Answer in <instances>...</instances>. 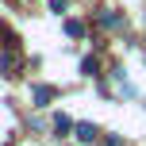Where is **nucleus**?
Listing matches in <instances>:
<instances>
[{
  "label": "nucleus",
  "instance_id": "20e7f679",
  "mask_svg": "<svg viewBox=\"0 0 146 146\" xmlns=\"http://www.w3.org/2000/svg\"><path fill=\"white\" fill-rule=\"evenodd\" d=\"M73 127H77V123H73L69 115H54V131H58V135H69Z\"/></svg>",
  "mask_w": 146,
  "mask_h": 146
},
{
  "label": "nucleus",
  "instance_id": "f03ea898",
  "mask_svg": "<svg viewBox=\"0 0 146 146\" xmlns=\"http://www.w3.org/2000/svg\"><path fill=\"white\" fill-rule=\"evenodd\" d=\"M73 131H77V142H96V135H100L92 123H77Z\"/></svg>",
  "mask_w": 146,
  "mask_h": 146
},
{
  "label": "nucleus",
  "instance_id": "39448f33",
  "mask_svg": "<svg viewBox=\"0 0 146 146\" xmlns=\"http://www.w3.org/2000/svg\"><path fill=\"white\" fill-rule=\"evenodd\" d=\"M66 35H73V38H81V35H85V27H81L77 19H66Z\"/></svg>",
  "mask_w": 146,
  "mask_h": 146
},
{
  "label": "nucleus",
  "instance_id": "423d86ee",
  "mask_svg": "<svg viewBox=\"0 0 146 146\" xmlns=\"http://www.w3.org/2000/svg\"><path fill=\"white\" fill-rule=\"evenodd\" d=\"M96 69H100L96 58H85V62H81V73H85V77H96Z\"/></svg>",
  "mask_w": 146,
  "mask_h": 146
},
{
  "label": "nucleus",
  "instance_id": "f257e3e1",
  "mask_svg": "<svg viewBox=\"0 0 146 146\" xmlns=\"http://www.w3.org/2000/svg\"><path fill=\"white\" fill-rule=\"evenodd\" d=\"M15 66H19V58H15V46L8 54H0V73H4V77H15Z\"/></svg>",
  "mask_w": 146,
  "mask_h": 146
},
{
  "label": "nucleus",
  "instance_id": "7ed1b4c3",
  "mask_svg": "<svg viewBox=\"0 0 146 146\" xmlns=\"http://www.w3.org/2000/svg\"><path fill=\"white\" fill-rule=\"evenodd\" d=\"M31 96H35V104H38V108H42V104H50L54 88H50V85H35V92H31Z\"/></svg>",
  "mask_w": 146,
  "mask_h": 146
},
{
  "label": "nucleus",
  "instance_id": "0eeeda50",
  "mask_svg": "<svg viewBox=\"0 0 146 146\" xmlns=\"http://www.w3.org/2000/svg\"><path fill=\"white\" fill-rule=\"evenodd\" d=\"M108 146H123V142H119V139H115V135H111V139H108Z\"/></svg>",
  "mask_w": 146,
  "mask_h": 146
}]
</instances>
